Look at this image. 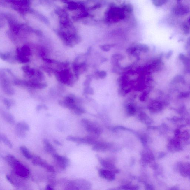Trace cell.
<instances>
[{
    "mask_svg": "<svg viewBox=\"0 0 190 190\" xmlns=\"http://www.w3.org/2000/svg\"><path fill=\"white\" fill-rule=\"evenodd\" d=\"M43 143L44 144V149L47 153L51 154V155L56 153V150L55 148L53 147L52 145L47 139H44L43 140Z\"/></svg>",
    "mask_w": 190,
    "mask_h": 190,
    "instance_id": "cell-5",
    "label": "cell"
},
{
    "mask_svg": "<svg viewBox=\"0 0 190 190\" xmlns=\"http://www.w3.org/2000/svg\"><path fill=\"white\" fill-rule=\"evenodd\" d=\"M45 169L47 170L48 172H52V173H55V170L54 169V167L52 166L49 165V164L46 167Z\"/></svg>",
    "mask_w": 190,
    "mask_h": 190,
    "instance_id": "cell-14",
    "label": "cell"
},
{
    "mask_svg": "<svg viewBox=\"0 0 190 190\" xmlns=\"http://www.w3.org/2000/svg\"><path fill=\"white\" fill-rule=\"evenodd\" d=\"M20 151L22 153L23 155L28 159H32L33 156L31 154L29 150L25 146H21L20 148Z\"/></svg>",
    "mask_w": 190,
    "mask_h": 190,
    "instance_id": "cell-8",
    "label": "cell"
},
{
    "mask_svg": "<svg viewBox=\"0 0 190 190\" xmlns=\"http://www.w3.org/2000/svg\"><path fill=\"white\" fill-rule=\"evenodd\" d=\"M3 116L6 121L10 124H13L14 123L15 120L14 118L10 114L3 112Z\"/></svg>",
    "mask_w": 190,
    "mask_h": 190,
    "instance_id": "cell-11",
    "label": "cell"
},
{
    "mask_svg": "<svg viewBox=\"0 0 190 190\" xmlns=\"http://www.w3.org/2000/svg\"><path fill=\"white\" fill-rule=\"evenodd\" d=\"M128 111L129 113L133 115L135 112V109L132 106L130 105L128 107Z\"/></svg>",
    "mask_w": 190,
    "mask_h": 190,
    "instance_id": "cell-15",
    "label": "cell"
},
{
    "mask_svg": "<svg viewBox=\"0 0 190 190\" xmlns=\"http://www.w3.org/2000/svg\"><path fill=\"white\" fill-rule=\"evenodd\" d=\"M32 163L35 166H38L46 168L48 165L45 160L42 159L40 157L37 156H33L32 159Z\"/></svg>",
    "mask_w": 190,
    "mask_h": 190,
    "instance_id": "cell-4",
    "label": "cell"
},
{
    "mask_svg": "<svg viewBox=\"0 0 190 190\" xmlns=\"http://www.w3.org/2000/svg\"><path fill=\"white\" fill-rule=\"evenodd\" d=\"M13 168L14 173L19 177L26 178L29 175V169L20 161H19Z\"/></svg>",
    "mask_w": 190,
    "mask_h": 190,
    "instance_id": "cell-2",
    "label": "cell"
},
{
    "mask_svg": "<svg viewBox=\"0 0 190 190\" xmlns=\"http://www.w3.org/2000/svg\"><path fill=\"white\" fill-rule=\"evenodd\" d=\"M6 179L11 184H13V185H15V183L13 181V180H12V179L10 177V176H9L8 175H6Z\"/></svg>",
    "mask_w": 190,
    "mask_h": 190,
    "instance_id": "cell-16",
    "label": "cell"
},
{
    "mask_svg": "<svg viewBox=\"0 0 190 190\" xmlns=\"http://www.w3.org/2000/svg\"><path fill=\"white\" fill-rule=\"evenodd\" d=\"M54 142L55 144L58 145V146H62V144L61 142H59V141H58L57 140H54Z\"/></svg>",
    "mask_w": 190,
    "mask_h": 190,
    "instance_id": "cell-17",
    "label": "cell"
},
{
    "mask_svg": "<svg viewBox=\"0 0 190 190\" xmlns=\"http://www.w3.org/2000/svg\"><path fill=\"white\" fill-rule=\"evenodd\" d=\"M52 156L56 161L57 165L62 169H66L70 165V161L67 157L59 155L57 153L53 154Z\"/></svg>",
    "mask_w": 190,
    "mask_h": 190,
    "instance_id": "cell-3",
    "label": "cell"
},
{
    "mask_svg": "<svg viewBox=\"0 0 190 190\" xmlns=\"http://www.w3.org/2000/svg\"><path fill=\"white\" fill-rule=\"evenodd\" d=\"M16 133L17 136L21 138H24L25 137L26 131L20 130V129L16 128Z\"/></svg>",
    "mask_w": 190,
    "mask_h": 190,
    "instance_id": "cell-12",
    "label": "cell"
},
{
    "mask_svg": "<svg viewBox=\"0 0 190 190\" xmlns=\"http://www.w3.org/2000/svg\"><path fill=\"white\" fill-rule=\"evenodd\" d=\"M0 138H1V140L8 147L10 148H13V145L11 142L4 134H1L0 135Z\"/></svg>",
    "mask_w": 190,
    "mask_h": 190,
    "instance_id": "cell-10",
    "label": "cell"
},
{
    "mask_svg": "<svg viewBox=\"0 0 190 190\" xmlns=\"http://www.w3.org/2000/svg\"><path fill=\"white\" fill-rule=\"evenodd\" d=\"M50 185H47L46 186V189L47 190H53L54 188Z\"/></svg>",
    "mask_w": 190,
    "mask_h": 190,
    "instance_id": "cell-18",
    "label": "cell"
},
{
    "mask_svg": "<svg viewBox=\"0 0 190 190\" xmlns=\"http://www.w3.org/2000/svg\"><path fill=\"white\" fill-rule=\"evenodd\" d=\"M66 140L69 141H73V142H79V141H82L83 140L81 138H76V137L69 136L66 138Z\"/></svg>",
    "mask_w": 190,
    "mask_h": 190,
    "instance_id": "cell-13",
    "label": "cell"
},
{
    "mask_svg": "<svg viewBox=\"0 0 190 190\" xmlns=\"http://www.w3.org/2000/svg\"><path fill=\"white\" fill-rule=\"evenodd\" d=\"M123 8L119 7H112L108 9L105 13V18L109 22L115 23L122 21L125 17Z\"/></svg>",
    "mask_w": 190,
    "mask_h": 190,
    "instance_id": "cell-1",
    "label": "cell"
},
{
    "mask_svg": "<svg viewBox=\"0 0 190 190\" xmlns=\"http://www.w3.org/2000/svg\"><path fill=\"white\" fill-rule=\"evenodd\" d=\"M5 160L6 162L12 168H13L19 161L14 156L10 154L6 156L5 157Z\"/></svg>",
    "mask_w": 190,
    "mask_h": 190,
    "instance_id": "cell-6",
    "label": "cell"
},
{
    "mask_svg": "<svg viewBox=\"0 0 190 190\" xmlns=\"http://www.w3.org/2000/svg\"><path fill=\"white\" fill-rule=\"evenodd\" d=\"M16 128L20 129L25 131H28L29 130L30 127L28 124L24 122H21L18 123L16 126Z\"/></svg>",
    "mask_w": 190,
    "mask_h": 190,
    "instance_id": "cell-9",
    "label": "cell"
},
{
    "mask_svg": "<svg viewBox=\"0 0 190 190\" xmlns=\"http://www.w3.org/2000/svg\"><path fill=\"white\" fill-rule=\"evenodd\" d=\"M100 174L102 177L109 180H113L115 178V175L112 172L109 171L102 170L100 172Z\"/></svg>",
    "mask_w": 190,
    "mask_h": 190,
    "instance_id": "cell-7",
    "label": "cell"
}]
</instances>
